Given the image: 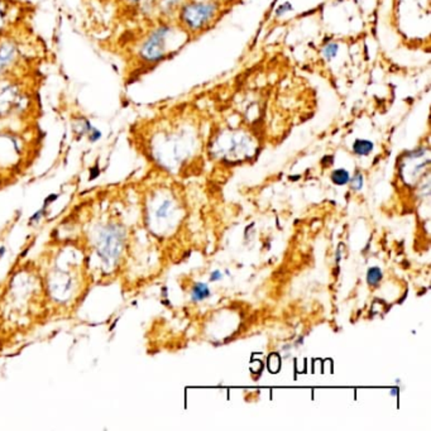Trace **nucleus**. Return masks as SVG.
I'll return each mask as SVG.
<instances>
[{"label":"nucleus","mask_w":431,"mask_h":431,"mask_svg":"<svg viewBox=\"0 0 431 431\" xmlns=\"http://www.w3.org/2000/svg\"><path fill=\"white\" fill-rule=\"evenodd\" d=\"M186 32L173 20L148 22L147 30L141 32L132 46L133 61L141 68H152L166 60L182 44L181 36Z\"/></svg>","instance_id":"f257e3e1"},{"label":"nucleus","mask_w":431,"mask_h":431,"mask_svg":"<svg viewBox=\"0 0 431 431\" xmlns=\"http://www.w3.org/2000/svg\"><path fill=\"white\" fill-rule=\"evenodd\" d=\"M194 146V132L190 124L176 119H160L152 123L147 137V147L152 158L162 166L171 167L189 154Z\"/></svg>","instance_id":"f03ea898"},{"label":"nucleus","mask_w":431,"mask_h":431,"mask_svg":"<svg viewBox=\"0 0 431 431\" xmlns=\"http://www.w3.org/2000/svg\"><path fill=\"white\" fill-rule=\"evenodd\" d=\"M35 93L28 77L0 80V122L31 118Z\"/></svg>","instance_id":"7ed1b4c3"},{"label":"nucleus","mask_w":431,"mask_h":431,"mask_svg":"<svg viewBox=\"0 0 431 431\" xmlns=\"http://www.w3.org/2000/svg\"><path fill=\"white\" fill-rule=\"evenodd\" d=\"M31 58L27 52V44L19 32H13L0 37V80L12 77H30Z\"/></svg>","instance_id":"20e7f679"},{"label":"nucleus","mask_w":431,"mask_h":431,"mask_svg":"<svg viewBox=\"0 0 431 431\" xmlns=\"http://www.w3.org/2000/svg\"><path fill=\"white\" fill-rule=\"evenodd\" d=\"M219 14L216 1H186L177 13V25L186 32H200L209 27Z\"/></svg>","instance_id":"39448f33"},{"label":"nucleus","mask_w":431,"mask_h":431,"mask_svg":"<svg viewBox=\"0 0 431 431\" xmlns=\"http://www.w3.org/2000/svg\"><path fill=\"white\" fill-rule=\"evenodd\" d=\"M216 143L220 148V154L228 160L242 158L253 149L252 138L238 130L224 132Z\"/></svg>","instance_id":"423d86ee"},{"label":"nucleus","mask_w":431,"mask_h":431,"mask_svg":"<svg viewBox=\"0 0 431 431\" xmlns=\"http://www.w3.org/2000/svg\"><path fill=\"white\" fill-rule=\"evenodd\" d=\"M20 22V4L15 0H0V37L18 31Z\"/></svg>","instance_id":"0eeeda50"},{"label":"nucleus","mask_w":431,"mask_h":431,"mask_svg":"<svg viewBox=\"0 0 431 431\" xmlns=\"http://www.w3.org/2000/svg\"><path fill=\"white\" fill-rule=\"evenodd\" d=\"M175 205L171 200H163L162 203L157 206V209H154V218L156 220H167L168 218L175 214Z\"/></svg>","instance_id":"6e6552de"},{"label":"nucleus","mask_w":431,"mask_h":431,"mask_svg":"<svg viewBox=\"0 0 431 431\" xmlns=\"http://www.w3.org/2000/svg\"><path fill=\"white\" fill-rule=\"evenodd\" d=\"M211 295L209 286L203 282H197L192 289V300L194 302H201Z\"/></svg>","instance_id":"1a4fd4ad"},{"label":"nucleus","mask_w":431,"mask_h":431,"mask_svg":"<svg viewBox=\"0 0 431 431\" xmlns=\"http://www.w3.org/2000/svg\"><path fill=\"white\" fill-rule=\"evenodd\" d=\"M375 144L368 139H357L353 144V152L357 156H368L373 151Z\"/></svg>","instance_id":"9d476101"},{"label":"nucleus","mask_w":431,"mask_h":431,"mask_svg":"<svg viewBox=\"0 0 431 431\" xmlns=\"http://www.w3.org/2000/svg\"><path fill=\"white\" fill-rule=\"evenodd\" d=\"M330 179H332L333 184H335V185L344 186L349 182L351 175L344 168H338V170H334L333 173H332Z\"/></svg>","instance_id":"9b49d317"},{"label":"nucleus","mask_w":431,"mask_h":431,"mask_svg":"<svg viewBox=\"0 0 431 431\" xmlns=\"http://www.w3.org/2000/svg\"><path fill=\"white\" fill-rule=\"evenodd\" d=\"M382 270L380 267H370L367 272V282L372 287H376L377 285L382 281Z\"/></svg>","instance_id":"f8f14e48"},{"label":"nucleus","mask_w":431,"mask_h":431,"mask_svg":"<svg viewBox=\"0 0 431 431\" xmlns=\"http://www.w3.org/2000/svg\"><path fill=\"white\" fill-rule=\"evenodd\" d=\"M119 6V9L124 13H133L136 11L137 6L139 4L141 0H114Z\"/></svg>","instance_id":"ddd939ff"},{"label":"nucleus","mask_w":431,"mask_h":431,"mask_svg":"<svg viewBox=\"0 0 431 431\" xmlns=\"http://www.w3.org/2000/svg\"><path fill=\"white\" fill-rule=\"evenodd\" d=\"M348 184H349L351 189L356 190V192L362 190V187H363V175L361 173H356L353 177L349 179V182H348Z\"/></svg>","instance_id":"4468645a"},{"label":"nucleus","mask_w":431,"mask_h":431,"mask_svg":"<svg viewBox=\"0 0 431 431\" xmlns=\"http://www.w3.org/2000/svg\"><path fill=\"white\" fill-rule=\"evenodd\" d=\"M338 52V44H327L324 49H323V55L325 56L327 60H332Z\"/></svg>","instance_id":"2eb2a0df"},{"label":"nucleus","mask_w":431,"mask_h":431,"mask_svg":"<svg viewBox=\"0 0 431 431\" xmlns=\"http://www.w3.org/2000/svg\"><path fill=\"white\" fill-rule=\"evenodd\" d=\"M292 9V6L289 3H285L281 6H278L277 15H282L286 12H289Z\"/></svg>","instance_id":"dca6fc26"},{"label":"nucleus","mask_w":431,"mask_h":431,"mask_svg":"<svg viewBox=\"0 0 431 431\" xmlns=\"http://www.w3.org/2000/svg\"><path fill=\"white\" fill-rule=\"evenodd\" d=\"M223 277H224V275H223V272L219 271V270L211 272V275H210V280L214 281V282H216V281H220V280H223Z\"/></svg>","instance_id":"f3484780"},{"label":"nucleus","mask_w":431,"mask_h":431,"mask_svg":"<svg viewBox=\"0 0 431 431\" xmlns=\"http://www.w3.org/2000/svg\"><path fill=\"white\" fill-rule=\"evenodd\" d=\"M104 1H111V0H104ZM114 1V0H113Z\"/></svg>","instance_id":"a211bd4d"}]
</instances>
